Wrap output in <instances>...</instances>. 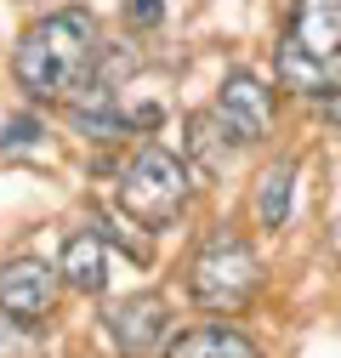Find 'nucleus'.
Returning a JSON list of instances; mask_svg holds the SVG:
<instances>
[{
    "label": "nucleus",
    "instance_id": "7",
    "mask_svg": "<svg viewBox=\"0 0 341 358\" xmlns=\"http://www.w3.org/2000/svg\"><path fill=\"white\" fill-rule=\"evenodd\" d=\"M52 307H57V267L34 262V256L0 267V313H12L23 324H40Z\"/></svg>",
    "mask_w": 341,
    "mask_h": 358
},
{
    "label": "nucleus",
    "instance_id": "1",
    "mask_svg": "<svg viewBox=\"0 0 341 358\" xmlns=\"http://www.w3.org/2000/svg\"><path fill=\"white\" fill-rule=\"evenodd\" d=\"M12 80L34 103H74L92 80H103V40L85 6L40 17L12 52Z\"/></svg>",
    "mask_w": 341,
    "mask_h": 358
},
{
    "label": "nucleus",
    "instance_id": "13",
    "mask_svg": "<svg viewBox=\"0 0 341 358\" xmlns=\"http://www.w3.org/2000/svg\"><path fill=\"white\" fill-rule=\"evenodd\" d=\"M125 23H131V29H159L165 6H159V0H125Z\"/></svg>",
    "mask_w": 341,
    "mask_h": 358
},
{
    "label": "nucleus",
    "instance_id": "3",
    "mask_svg": "<svg viewBox=\"0 0 341 358\" xmlns=\"http://www.w3.org/2000/svg\"><path fill=\"white\" fill-rule=\"evenodd\" d=\"M256 290H262V262H256V250L233 228H217L194 250V262H188V296L205 313H245Z\"/></svg>",
    "mask_w": 341,
    "mask_h": 358
},
{
    "label": "nucleus",
    "instance_id": "10",
    "mask_svg": "<svg viewBox=\"0 0 341 358\" xmlns=\"http://www.w3.org/2000/svg\"><path fill=\"white\" fill-rule=\"evenodd\" d=\"M290 188H296V159H273L256 176V222L262 228H284L290 222Z\"/></svg>",
    "mask_w": 341,
    "mask_h": 358
},
{
    "label": "nucleus",
    "instance_id": "11",
    "mask_svg": "<svg viewBox=\"0 0 341 358\" xmlns=\"http://www.w3.org/2000/svg\"><path fill=\"white\" fill-rule=\"evenodd\" d=\"M188 159H194L205 176L228 165V125L217 120V108H210V114H194V120H188Z\"/></svg>",
    "mask_w": 341,
    "mask_h": 358
},
{
    "label": "nucleus",
    "instance_id": "15",
    "mask_svg": "<svg viewBox=\"0 0 341 358\" xmlns=\"http://www.w3.org/2000/svg\"><path fill=\"white\" fill-rule=\"evenodd\" d=\"M313 108H319V114H324L330 125H341V85H330V92H319V97H313Z\"/></svg>",
    "mask_w": 341,
    "mask_h": 358
},
{
    "label": "nucleus",
    "instance_id": "2",
    "mask_svg": "<svg viewBox=\"0 0 341 358\" xmlns=\"http://www.w3.org/2000/svg\"><path fill=\"white\" fill-rule=\"evenodd\" d=\"M279 80L307 97L341 85V0H296L279 40Z\"/></svg>",
    "mask_w": 341,
    "mask_h": 358
},
{
    "label": "nucleus",
    "instance_id": "9",
    "mask_svg": "<svg viewBox=\"0 0 341 358\" xmlns=\"http://www.w3.org/2000/svg\"><path fill=\"white\" fill-rule=\"evenodd\" d=\"M165 358H262L256 352V341L233 324H194L182 336H170Z\"/></svg>",
    "mask_w": 341,
    "mask_h": 358
},
{
    "label": "nucleus",
    "instance_id": "6",
    "mask_svg": "<svg viewBox=\"0 0 341 358\" xmlns=\"http://www.w3.org/2000/svg\"><path fill=\"white\" fill-rule=\"evenodd\" d=\"M103 324H108V336H114V347H119L125 358H148V352L170 336V307H165V296L143 290V296L114 301Z\"/></svg>",
    "mask_w": 341,
    "mask_h": 358
},
{
    "label": "nucleus",
    "instance_id": "5",
    "mask_svg": "<svg viewBox=\"0 0 341 358\" xmlns=\"http://www.w3.org/2000/svg\"><path fill=\"white\" fill-rule=\"evenodd\" d=\"M217 120L228 125V137L233 143H262L268 131H273V92L256 74H228L217 85Z\"/></svg>",
    "mask_w": 341,
    "mask_h": 358
},
{
    "label": "nucleus",
    "instance_id": "8",
    "mask_svg": "<svg viewBox=\"0 0 341 358\" xmlns=\"http://www.w3.org/2000/svg\"><path fill=\"white\" fill-rule=\"evenodd\" d=\"M57 279L85 290V296H103L108 290V239L97 228H85L63 245V262H57Z\"/></svg>",
    "mask_w": 341,
    "mask_h": 358
},
{
    "label": "nucleus",
    "instance_id": "4",
    "mask_svg": "<svg viewBox=\"0 0 341 358\" xmlns=\"http://www.w3.org/2000/svg\"><path fill=\"white\" fill-rule=\"evenodd\" d=\"M188 165L159 148V143H143L131 159L119 165V210L137 222V228H170L188 205Z\"/></svg>",
    "mask_w": 341,
    "mask_h": 358
},
{
    "label": "nucleus",
    "instance_id": "14",
    "mask_svg": "<svg viewBox=\"0 0 341 358\" xmlns=\"http://www.w3.org/2000/svg\"><path fill=\"white\" fill-rule=\"evenodd\" d=\"M34 137H40V120H29V114H23V120H12V125H6V137H0V148H29Z\"/></svg>",
    "mask_w": 341,
    "mask_h": 358
},
{
    "label": "nucleus",
    "instance_id": "12",
    "mask_svg": "<svg viewBox=\"0 0 341 358\" xmlns=\"http://www.w3.org/2000/svg\"><path fill=\"white\" fill-rule=\"evenodd\" d=\"M40 352V336H34V324H23V319H0V358H34Z\"/></svg>",
    "mask_w": 341,
    "mask_h": 358
}]
</instances>
